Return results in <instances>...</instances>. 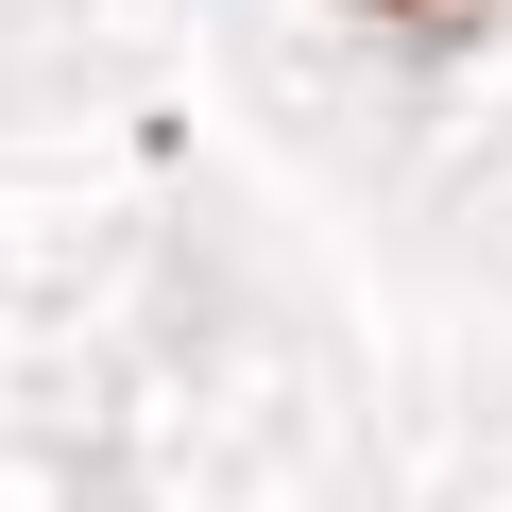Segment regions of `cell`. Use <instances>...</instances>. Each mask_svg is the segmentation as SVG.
<instances>
[{"mask_svg": "<svg viewBox=\"0 0 512 512\" xmlns=\"http://www.w3.org/2000/svg\"><path fill=\"white\" fill-rule=\"evenodd\" d=\"M359 18H393V35H478L495 0H359Z\"/></svg>", "mask_w": 512, "mask_h": 512, "instance_id": "obj_1", "label": "cell"}]
</instances>
